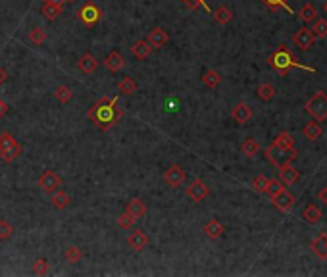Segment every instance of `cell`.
<instances>
[{
	"mask_svg": "<svg viewBox=\"0 0 327 277\" xmlns=\"http://www.w3.org/2000/svg\"><path fill=\"white\" fill-rule=\"evenodd\" d=\"M252 118V110H250V106L245 102H239L235 108H233V119L241 123V125H245L248 119Z\"/></svg>",
	"mask_w": 327,
	"mask_h": 277,
	"instance_id": "cell-19",
	"label": "cell"
},
{
	"mask_svg": "<svg viewBox=\"0 0 327 277\" xmlns=\"http://www.w3.org/2000/svg\"><path fill=\"white\" fill-rule=\"evenodd\" d=\"M202 231L206 233L208 239H212V241H215V239H220L222 235H224V225L217 222V220H210V222L204 223V227H202Z\"/></svg>",
	"mask_w": 327,
	"mask_h": 277,
	"instance_id": "cell-21",
	"label": "cell"
},
{
	"mask_svg": "<svg viewBox=\"0 0 327 277\" xmlns=\"http://www.w3.org/2000/svg\"><path fill=\"white\" fill-rule=\"evenodd\" d=\"M81 258H83L81 248H77V246H68L66 248V260L70 262V264H77Z\"/></svg>",
	"mask_w": 327,
	"mask_h": 277,
	"instance_id": "cell-37",
	"label": "cell"
},
{
	"mask_svg": "<svg viewBox=\"0 0 327 277\" xmlns=\"http://www.w3.org/2000/svg\"><path fill=\"white\" fill-rule=\"evenodd\" d=\"M48 269H50V264H48L47 258H37L35 264H33V273L35 275H47Z\"/></svg>",
	"mask_w": 327,
	"mask_h": 277,
	"instance_id": "cell-35",
	"label": "cell"
},
{
	"mask_svg": "<svg viewBox=\"0 0 327 277\" xmlns=\"http://www.w3.org/2000/svg\"><path fill=\"white\" fill-rule=\"evenodd\" d=\"M19 154H21V144L14 139V135L8 131L0 133V160L6 164H12Z\"/></svg>",
	"mask_w": 327,
	"mask_h": 277,
	"instance_id": "cell-4",
	"label": "cell"
},
{
	"mask_svg": "<svg viewBox=\"0 0 327 277\" xmlns=\"http://www.w3.org/2000/svg\"><path fill=\"white\" fill-rule=\"evenodd\" d=\"M118 91H120L121 95H135V91H137V83L133 77H129V75H125L123 79L118 83Z\"/></svg>",
	"mask_w": 327,
	"mask_h": 277,
	"instance_id": "cell-25",
	"label": "cell"
},
{
	"mask_svg": "<svg viewBox=\"0 0 327 277\" xmlns=\"http://www.w3.org/2000/svg\"><path fill=\"white\" fill-rule=\"evenodd\" d=\"M121 118H123V110L118 106V98H116V96H114V98H110V96L98 98V100L91 106V110H89V119H91L100 131L112 129Z\"/></svg>",
	"mask_w": 327,
	"mask_h": 277,
	"instance_id": "cell-1",
	"label": "cell"
},
{
	"mask_svg": "<svg viewBox=\"0 0 327 277\" xmlns=\"http://www.w3.org/2000/svg\"><path fill=\"white\" fill-rule=\"evenodd\" d=\"M125 212H129L135 220H141L146 214V204L143 202V198H131L127 208H125Z\"/></svg>",
	"mask_w": 327,
	"mask_h": 277,
	"instance_id": "cell-20",
	"label": "cell"
},
{
	"mask_svg": "<svg viewBox=\"0 0 327 277\" xmlns=\"http://www.w3.org/2000/svg\"><path fill=\"white\" fill-rule=\"evenodd\" d=\"M98 60H96L95 56L91 54V52H85V54L79 58V62H77V68H79L83 73H87V75H91V73L96 72V68H98Z\"/></svg>",
	"mask_w": 327,
	"mask_h": 277,
	"instance_id": "cell-16",
	"label": "cell"
},
{
	"mask_svg": "<svg viewBox=\"0 0 327 277\" xmlns=\"http://www.w3.org/2000/svg\"><path fill=\"white\" fill-rule=\"evenodd\" d=\"M310 248L319 260H327V233H319L318 237L312 241Z\"/></svg>",
	"mask_w": 327,
	"mask_h": 277,
	"instance_id": "cell-13",
	"label": "cell"
},
{
	"mask_svg": "<svg viewBox=\"0 0 327 277\" xmlns=\"http://www.w3.org/2000/svg\"><path fill=\"white\" fill-rule=\"evenodd\" d=\"M50 202H52V206H54L56 210H64L66 206L72 202V198H70V195H68L66 190L56 189L54 193H50Z\"/></svg>",
	"mask_w": 327,
	"mask_h": 277,
	"instance_id": "cell-22",
	"label": "cell"
},
{
	"mask_svg": "<svg viewBox=\"0 0 327 277\" xmlns=\"http://www.w3.org/2000/svg\"><path fill=\"white\" fill-rule=\"evenodd\" d=\"M104 66L110 70L112 73H116V72H120V70H123V66H125V60H123V56L118 52V50H112L110 54L106 56L104 58Z\"/></svg>",
	"mask_w": 327,
	"mask_h": 277,
	"instance_id": "cell-14",
	"label": "cell"
},
{
	"mask_svg": "<svg viewBox=\"0 0 327 277\" xmlns=\"http://www.w3.org/2000/svg\"><path fill=\"white\" fill-rule=\"evenodd\" d=\"M325 12H327V2H325Z\"/></svg>",
	"mask_w": 327,
	"mask_h": 277,
	"instance_id": "cell-47",
	"label": "cell"
},
{
	"mask_svg": "<svg viewBox=\"0 0 327 277\" xmlns=\"http://www.w3.org/2000/svg\"><path fill=\"white\" fill-rule=\"evenodd\" d=\"M273 143L283 146V148H295V139H293L287 131H281V133L275 137V141H273Z\"/></svg>",
	"mask_w": 327,
	"mask_h": 277,
	"instance_id": "cell-32",
	"label": "cell"
},
{
	"mask_svg": "<svg viewBox=\"0 0 327 277\" xmlns=\"http://www.w3.org/2000/svg\"><path fill=\"white\" fill-rule=\"evenodd\" d=\"M296 156H298V152H296L295 148H283V146H279V144H275V143H271L270 146L266 148V158L277 167L293 164L296 160Z\"/></svg>",
	"mask_w": 327,
	"mask_h": 277,
	"instance_id": "cell-3",
	"label": "cell"
},
{
	"mask_svg": "<svg viewBox=\"0 0 327 277\" xmlns=\"http://www.w3.org/2000/svg\"><path fill=\"white\" fill-rule=\"evenodd\" d=\"M202 83H204L208 89H215L222 83V77H220V73L214 72V70H208V72H204V75H202Z\"/></svg>",
	"mask_w": 327,
	"mask_h": 277,
	"instance_id": "cell-28",
	"label": "cell"
},
{
	"mask_svg": "<svg viewBox=\"0 0 327 277\" xmlns=\"http://www.w3.org/2000/svg\"><path fill=\"white\" fill-rule=\"evenodd\" d=\"M312 33H314V37H327V22L325 19H314L312 22Z\"/></svg>",
	"mask_w": 327,
	"mask_h": 277,
	"instance_id": "cell-33",
	"label": "cell"
},
{
	"mask_svg": "<svg viewBox=\"0 0 327 277\" xmlns=\"http://www.w3.org/2000/svg\"><path fill=\"white\" fill-rule=\"evenodd\" d=\"M275 93H277V91H275V87H273V85H270V83H262V85L258 87V96H260L262 100H266V102H268V100H271V98L275 96Z\"/></svg>",
	"mask_w": 327,
	"mask_h": 277,
	"instance_id": "cell-34",
	"label": "cell"
},
{
	"mask_svg": "<svg viewBox=\"0 0 327 277\" xmlns=\"http://www.w3.org/2000/svg\"><path fill=\"white\" fill-rule=\"evenodd\" d=\"M6 112H8V104L4 102V100H0V118L6 116Z\"/></svg>",
	"mask_w": 327,
	"mask_h": 277,
	"instance_id": "cell-44",
	"label": "cell"
},
{
	"mask_svg": "<svg viewBox=\"0 0 327 277\" xmlns=\"http://www.w3.org/2000/svg\"><path fill=\"white\" fill-rule=\"evenodd\" d=\"M293 40H295V45L298 48H302V50H306V48H310L312 45H314V40H316V37H314V33L308 29V27H302V29H298V31L295 33V37H293Z\"/></svg>",
	"mask_w": 327,
	"mask_h": 277,
	"instance_id": "cell-12",
	"label": "cell"
},
{
	"mask_svg": "<svg viewBox=\"0 0 327 277\" xmlns=\"http://www.w3.org/2000/svg\"><path fill=\"white\" fill-rule=\"evenodd\" d=\"M302 218H304V222L316 225V223H319V220L323 218V212H321V210H319L316 204H308L302 210Z\"/></svg>",
	"mask_w": 327,
	"mask_h": 277,
	"instance_id": "cell-23",
	"label": "cell"
},
{
	"mask_svg": "<svg viewBox=\"0 0 327 277\" xmlns=\"http://www.w3.org/2000/svg\"><path fill=\"white\" fill-rule=\"evenodd\" d=\"M318 198H319V202L327 204V187H323V189L318 190Z\"/></svg>",
	"mask_w": 327,
	"mask_h": 277,
	"instance_id": "cell-43",
	"label": "cell"
},
{
	"mask_svg": "<svg viewBox=\"0 0 327 277\" xmlns=\"http://www.w3.org/2000/svg\"><path fill=\"white\" fill-rule=\"evenodd\" d=\"M298 17L302 19L304 24H310V22H314V19L318 17V12H316V8H314L312 4H306V6L298 12Z\"/></svg>",
	"mask_w": 327,
	"mask_h": 277,
	"instance_id": "cell-31",
	"label": "cell"
},
{
	"mask_svg": "<svg viewBox=\"0 0 327 277\" xmlns=\"http://www.w3.org/2000/svg\"><path fill=\"white\" fill-rule=\"evenodd\" d=\"M135 222L137 220L129 214V212H123V214L118 218V227H120V229H131V227L135 225Z\"/></svg>",
	"mask_w": 327,
	"mask_h": 277,
	"instance_id": "cell-38",
	"label": "cell"
},
{
	"mask_svg": "<svg viewBox=\"0 0 327 277\" xmlns=\"http://www.w3.org/2000/svg\"><path fill=\"white\" fill-rule=\"evenodd\" d=\"M12 233H14V227L10 225L6 220H0V241H6V239L12 237Z\"/></svg>",
	"mask_w": 327,
	"mask_h": 277,
	"instance_id": "cell-41",
	"label": "cell"
},
{
	"mask_svg": "<svg viewBox=\"0 0 327 277\" xmlns=\"http://www.w3.org/2000/svg\"><path fill=\"white\" fill-rule=\"evenodd\" d=\"M68 2H73V0H68Z\"/></svg>",
	"mask_w": 327,
	"mask_h": 277,
	"instance_id": "cell-48",
	"label": "cell"
},
{
	"mask_svg": "<svg viewBox=\"0 0 327 277\" xmlns=\"http://www.w3.org/2000/svg\"><path fill=\"white\" fill-rule=\"evenodd\" d=\"M241 151H243V154L245 156H256L258 152H260V144H258V141L256 139H252V137H248L247 141L243 143V146H241Z\"/></svg>",
	"mask_w": 327,
	"mask_h": 277,
	"instance_id": "cell-27",
	"label": "cell"
},
{
	"mask_svg": "<svg viewBox=\"0 0 327 277\" xmlns=\"http://www.w3.org/2000/svg\"><path fill=\"white\" fill-rule=\"evenodd\" d=\"M271 202H273V206L277 210H281L283 214H287V212H291V208L295 206V197L287 189H281L275 197H271Z\"/></svg>",
	"mask_w": 327,
	"mask_h": 277,
	"instance_id": "cell-9",
	"label": "cell"
},
{
	"mask_svg": "<svg viewBox=\"0 0 327 277\" xmlns=\"http://www.w3.org/2000/svg\"><path fill=\"white\" fill-rule=\"evenodd\" d=\"M6 77H8V73L0 68V83H2V81H6Z\"/></svg>",
	"mask_w": 327,
	"mask_h": 277,
	"instance_id": "cell-46",
	"label": "cell"
},
{
	"mask_svg": "<svg viewBox=\"0 0 327 277\" xmlns=\"http://www.w3.org/2000/svg\"><path fill=\"white\" fill-rule=\"evenodd\" d=\"M148 42L152 45V48H162L168 45V33L164 31L162 27H154L150 33H148Z\"/></svg>",
	"mask_w": 327,
	"mask_h": 277,
	"instance_id": "cell-17",
	"label": "cell"
},
{
	"mask_svg": "<svg viewBox=\"0 0 327 277\" xmlns=\"http://www.w3.org/2000/svg\"><path fill=\"white\" fill-rule=\"evenodd\" d=\"M298 177H300V172L295 169L291 164L279 167V181L283 183V185H295V183L298 181Z\"/></svg>",
	"mask_w": 327,
	"mask_h": 277,
	"instance_id": "cell-18",
	"label": "cell"
},
{
	"mask_svg": "<svg viewBox=\"0 0 327 277\" xmlns=\"http://www.w3.org/2000/svg\"><path fill=\"white\" fill-rule=\"evenodd\" d=\"M268 183H270V179L266 177V175H258V177H254L252 179V189L256 190V193H266L268 190Z\"/></svg>",
	"mask_w": 327,
	"mask_h": 277,
	"instance_id": "cell-39",
	"label": "cell"
},
{
	"mask_svg": "<svg viewBox=\"0 0 327 277\" xmlns=\"http://www.w3.org/2000/svg\"><path fill=\"white\" fill-rule=\"evenodd\" d=\"M45 2H47V4H54V6H60V8H62L66 0H45Z\"/></svg>",
	"mask_w": 327,
	"mask_h": 277,
	"instance_id": "cell-45",
	"label": "cell"
},
{
	"mask_svg": "<svg viewBox=\"0 0 327 277\" xmlns=\"http://www.w3.org/2000/svg\"><path fill=\"white\" fill-rule=\"evenodd\" d=\"M60 185H62V179H60V175L56 172H52V169H47L45 174L39 177V187L45 193H54L56 189H60Z\"/></svg>",
	"mask_w": 327,
	"mask_h": 277,
	"instance_id": "cell-8",
	"label": "cell"
},
{
	"mask_svg": "<svg viewBox=\"0 0 327 277\" xmlns=\"http://www.w3.org/2000/svg\"><path fill=\"white\" fill-rule=\"evenodd\" d=\"M60 12H62V8L60 6H54V4H42V8H40V14L47 17V19H50V22H54L56 17H60Z\"/></svg>",
	"mask_w": 327,
	"mask_h": 277,
	"instance_id": "cell-29",
	"label": "cell"
},
{
	"mask_svg": "<svg viewBox=\"0 0 327 277\" xmlns=\"http://www.w3.org/2000/svg\"><path fill=\"white\" fill-rule=\"evenodd\" d=\"M304 137L308 139V141H318L319 137H321V133H323V129H321V125H319V121H308V123H304V129H302Z\"/></svg>",
	"mask_w": 327,
	"mask_h": 277,
	"instance_id": "cell-24",
	"label": "cell"
},
{
	"mask_svg": "<svg viewBox=\"0 0 327 277\" xmlns=\"http://www.w3.org/2000/svg\"><path fill=\"white\" fill-rule=\"evenodd\" d=\"M54 96H56V98L62 104H66V102H70V100L73 98V91L68 87V85H60V87L54 91Z\"/></svg>",
	"mask_w": 327,
	"mask_h": 277,
	"instance_id": "cell-30",
	"label": "cell"
},
{
	"mask_svg": "<svg viewBox=\"0 0 327 277\" xmlns=\"http://www.w3.org/2000/svg\"><path fill=\"white\" fill-rule=\"evenodd\" d=\"M148 243H150V239H148V235H146L143 229L133 231V233L127 237V245L131 246L133 250H137V252H139V250H143V248H146Z\"/></svg>",
	"mask_w": 327,
	"mask_h": 277,
	"instance_id": "cell-10",
	"label": "cell"
},
{
	"mask_svg": "<svg viewBox=\"0 0 327 277\" xmlns=\"http://www.w3.org/2000/svg\"><path fill=\"white\" fill-rule=\"evenodd\" d=\"M29 40H31L33 45H42L45 40H47V31L42 29V27H35V29H31V33H29Z\"/></svg>",
	"mask_w": 327,
	"mask_h": 277,
	"instance_id": "cell-36",
	"label": "cell"
},
{
	"mask_svg": "<svg viewBox=\"0 0 327 277\" xmlns=\"http://www.w3.org/2000/svg\"><path fill=\"white\" fill-rule=\"evenodd\" d=\"M185 195L191 198L192 202H202L204 198L210 195V187H208L206 183L202 181V179H194V181L187 187V190H185Z\"/></svg>",
	"mask_w": 327,
	"mask_h": 277,
	"instance_id": "cell-7",
	"label": "cell"
},
{
	"mask_svg": "<svg viewBox=\"0 0 327 277\" xmlns=\"http://www.w3.org/2000/svg\"><path fill=\"white\" fill-rule=\"evenodd\" d=\"M260 2H264L266 6L270 10H279V8H287L289 12H291V8H289V0H260Z\"/></svg>",
	"mask_w": 327,
	"mask_h": 277,
	"instance_id": "cell-40",
	"label": "cell"
},
{
	"mask_svg": "<svg viewBox=\"0 0 327 277\" xmlns=\"http://www.w3.org/2000/svg\"><path fill=\"white\" fill-rule=\"evenodd\" d=\"M268 63H270L279 75H287L293 68H304L302 63L296 60V56L293 54L285 45H281V47L268 58Z\"/></svg>",
	"mask_w": 327,
	"mask_h": 277,
	"instance_id": "cell-2",
	"label": "cell"
},
{
	"mask_svg": "<svg viewBox=\"0 0 327 277\" xmlns=\"http://www.w3.org/2000/svg\"><path fill=\"white\" fill-rule=\"evenodd\" d=\"M75 16H77V19H79L85 27H95V25L102 19L104 14L95 2H87V4H83V6L75 12Z\"/></svg>",
	"mask_w": 327,
	"mask_h": 277,
	"instance_id": "cell-6",
	"label": "cell"
},
{
	"mask_svg": "<svg viewBox=\"0 0 327 277\" xmlns=\"http://www.w3.org/2000/svg\"><path fill=\"white\" fill-rule=\"evenodd\" d=\"M214 19L220 25H227L229 22L233 19V14L231 10L227 8V6H220L217 10H214Z\"/></svg>",
	"mask_w": 327,
	"mask_h": 277,
	"instance_id": "cell-26",
	"label": "cell"
},
{
	"mask_svg": "<svg viewBox=\"0 0 327 277\" xmlns=\"http://www.w3.org/2000/svg\"><path fill=\"white\" fill-rule=\"evenodd\" d=\"M304 108H306V112H308L316 121H323V119L327 118V95L321 93V91L316 93V95L306 102Z\"/></svg>",
	"mask_w": 327,
	"mask_h": 277,
	"instance_id": "cell-5",
	"label": "cell"
},
{
	"mask_svg": "<svg viewBox=\"0 0 327 277\" xmlns=\"http://www.w3.org/2000/svg\"><path fill=\"white\" fill-rule=\"evenodd\" d=\"M164 179H166V183H168L169 187L177 189V187L185 181V172L179 166H169L168 169H166V174H164Z\"/></svg>",
	"mask_w": 327,
	"mask_h": 277,
	"instance_id": "cell-11",
	"label": "cell"
},
{
	"mask_svg": "<svg viewBox=\"0 0 327 277\" xmlns=\"http://www.w3.org/2000/svg\"><path fill=\"white\" fill-rule=\"evenodd\" d=\"M281 189H285V187H283V183H281L279 179H270V183H268V190H266V193H268L270 197H275Z\"/></svg>",
	"mask_w": 327,
	"mask_h": 277,
	"instance_id": "cell-42",
	"label": "cell"
},
{
	"mask_svg": "<svg viewBox=\"0 0 327 277\" xmlns=\"http://www.w3.org/2000/svg\"><path fill=\"white\" fill-rule=\"evenodd\" d=\"M152 50H154V48H152L150 42L143 39L137 40L135 45H131V54L135 56L137 60H146V58L152 54Z\"/></svg>",
	"mask_w": 327,
	"mask_h": 277,
	"instance_id": "cell-15",
	"label": "cell"
}]
</instances>
